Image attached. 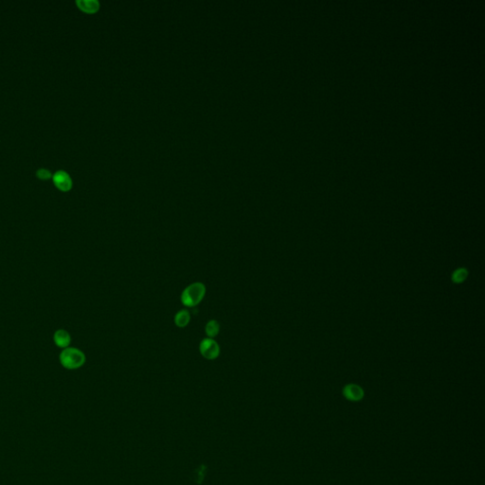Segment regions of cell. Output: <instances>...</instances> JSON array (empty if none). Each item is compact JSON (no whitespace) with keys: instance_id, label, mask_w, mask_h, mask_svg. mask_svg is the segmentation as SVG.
Segmentation results:
<instances>
[{"instance_id":"6da1fadb","label":"cell","mask_w":485,"mask_h":485,"mask_svg":"<svg viewBox=\"0 0 485 485\" xmlns=\"http://www.w3.org/2000/svg\"><path fill=\"white\" fill-rule=\"evenodd\" d=\"M206 295V287L202 283H193L186 287L181 293V302L186 307L197 306Z\"/></svg>"},{"instance_id":"7a4b0ae2","label":"cell","mask_w":485,"mask_h":485,"mask_svg":"<svg viewBox=\"0 0 485 485\" xmlns=\"http://www.w3.org/2000/svg\"><path fill=\"white\" fill-rule=\"evenodd\" d=\"M60 362L65 369H79L85 364L86 356L77 348H65L60 355Z\"/></svg>"},{"instance_id":"3957f363","label":"cell","mask_w":485,"mask_h":485,"mask_svg":"<svg viewBox=\"0 0 485 485\" xmlns=\"http://www.w3.org/2000/svg\"><path fill=\"white\" fill-rule=\"evenodd\" d=\"M199 352L207 360H215L220 355V347L214 338L206 337L200 342Z\"/></svg>"},{"instance_id":"277c9868","label":"cell","mask_w":485,"mask_h":485,"mask_svg":"<svg viewBox=\"0 0 485 485\" xmlns=\"http://www.w3.org/2000/svg\"><path fill=\"white\" fill-rule=\"evenodd\" d=\"M53 182L56 187L63 191H70L72 187L71 175L64 171H58L53 175Z\"/></svg>"},{"instance_id":"5b68a950","label":"cell","mask_w":485,"mask_h":485,"mask_svg":"<svg viewBox=\"0 0 485 485\" xmlns=\"http://www.w3.org/2000/svg\"><path fill=\"white\" fill-rule=\"evenodd\" d=\"M343 395L352 402H358L364 397V390L356 384L346 385L343 389Z\"/></svg>"},{"instance_id":"8992f818","label":"cell","mask_w":485,"mask_h":485,"mask_svg":"<svg viewBox=\"0 0 485 485\" xmlns=\"http://www.w3.org/2000/svg\"><path fill=\"white\" fill-rule=\"evenodd\" d=\"M76 4L82 11L88 14L96 13L100 9V3L97 0H77Z\"/></svg>"},{"instance_id":"52a82bcc","label":"cell","mask_w":485,"mask_h":485,"mask_svg":"<svg viewBox=\"0 0 485 485\" xmlns=\"http://www.w3.org/2000/svg\"><path fill=\"white\" fill-rule=\"evenodd\" d=\"M54 342L56 345L60 348H66L72 341L71 334L64 330H58L54 334Z\"/></svg>"},{"instance_id":"ba28073f","label":"cell","mask_w":485,"mask_h":485,"mask_svg":"<svg viewBox=\"0 0 485 485\" xmlns=\"http://www.w3.org/2000/svg\"><path fill=\"white\" fill-rule=\"evenodd\" d=\"M191 314L186 309L178 311L175 316V324L179 328H184L190 323Z\"/></svg>"},{"instance_id":"9c48e42d","label":"cell","mask_w":485,"mask_h":485,"mask_svg":"<svg viewBox=\"0 0 485 485\" xmlns=\"http://www.w3.org/2000/svg\"><path fill=\"white\" fill-rule=\"evenodd\" d=\"M219 331H220V325L218 321H216L215 319L207 321L205 326V333L209 338H215V336L219 334Z\"/></svg>"},{"instance_id":"30bf717a","label":"cell","mask_w":485,"mask_h":485,"mask_svg":"<svg viewBox=\"0 0 485 485\" xmlns=\"http://www.w3.org/2000/svg\"><path fill=\"white\" fill-rule=\"evenodd\" d=\"M467 276H468V271L466 268L464 267L458 268L457 270L454 271L452 274V282L455 284H461L467 279Z\"/></svg>"},{"instance_id":"8fae6325","label":"cell","mask_w":485,"mask_h":485,"mask_svg":"<svg viewBox=\"0 0 485 485\" xmlns=\"http://www.w3.org/2000/svg\"><path fill=\"white\" fill-rule=\"evenodd\" d=\"M36 175L41 179H48L51 176V173L47 169H40L36 172Z\"/></svg>"}]
</instances>
